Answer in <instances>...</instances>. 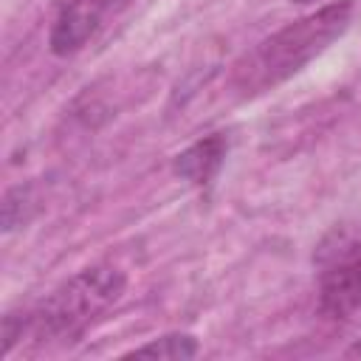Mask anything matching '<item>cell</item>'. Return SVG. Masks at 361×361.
<instances>
[{"label":"cell","mask_w":361,"mask_h":361,"mask_svg":"<svg viewBox=\"0 0 361 361\" xmlns=\"http://www.w3.org/2000/svg\"><path fill=\"white\" fill-rule=\"evenodd\" d=\"M353 20V0H336L319 11L288 23L248 51L231 71V87L240 96H257L302 71L333 39H338Z\"/></svg>","instance_id":"obj_1"},{"label":"cell","mask_w":361,"mask_h":361,"mask_svg":"<svg viewBox=\"0 0 361 361\" xmlns=\"http://www.w3.org/2000/svg\"><path fill=\"white\" fill-rule=\"evenodd\" d=\"M124 274L113 265H96L65 285H59L51 296H45L25 319L23 333L28 330L34 338H71L82 333L102 310L116 305L124 293Z\"/></svg>","instance_id":"obj_2"},{"label":"cell","mask_w":361,"mask_h":361,"mask_svg":"<svg viewBox=\"0 0 361 361\" xmlns=\"http://www.w3.org/2000/svg\"><path fill=\"white\" fill-rule=\"evenodd\" d=\"M133 0H68L59 8L48 34L51 54L73 56L107 25L110 17H116Z\"/></svg>","instance_id":"obj_3"},{"label":"cell","mask_w":361,"mask_h":361,"mask_svg":"<svg viewBox=\"0 0 361 361\" xmlns=\"http://www.w3.org/2000/svg\"><path fill=\"white\" fill-rule=\"evenodd\" d=\"M361 307V248L336 251L319 282V310L330 319H347Z\"/></svg>","instance_id":"obj_4"},{"label":"cell","mask_w":361,"mask_h":361,"mask_svg":"<svg viewBox=\"0 0 361 361\" xmlns=\"http://www.w3.org/2000/svg\"><path fill=\"white\" fill-rule=\"evenodd\" d=\"M226 149H228V141L220 133H214L209 138H200V141H195L192 147H186L175 158V175L189 180V183H195V186H203L223 166Z\"/></svg>","instance_id":"obj_5"},{"label":"cell","mask_w":361,"mask_h":361,"mask_svg":"<svg viewBox=\"0 0 361 361\" xmlns=\"http://www.w3.org/2000/svg\"><path fill=\"white\" fill-rule=\"evenodd\" d=\"M200 353V344L195 336L189 333H166L149 344H141L135 350H130L127 355L133 358H166V361H186L195 358Z\"/></svg>","instance_id":"obj_6"},{"label":"cell","mask_w":361,"mask_h":361,"mask_svg":"<svg viewBox=\"0 0 361 361\" xmlns=\"http://www.w3.org/2000/svg\"><path fill=\"white\" fill-rule=\"evenodd\" d=\"M293 3H313V0H293Z\"/></svg>","instance_id":"obj_7"}]
</instances>
